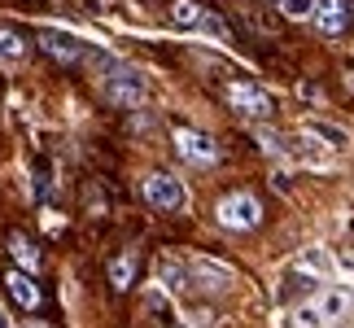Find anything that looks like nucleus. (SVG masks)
<instances>
[{
	"label": "nucleus",
	"mask_w": 354,
	"mask_h": 328,
	"mask_svg": "<svg viewBox=\"0 0 354 328\" xmlns=\"http://www.w3.org/2000/svg\"><path fill=\"white\" fill-rule=\"evenodd\" d=\"M105 97H110L118 109H140L149 101V84L140 71H131V66H110L105 71Z\"/></svg>",
	"instance_id": "f257e3e1"
},
{
	"label": "nucleus",
	"mask_w": 354,
	"mask_h": 328,
	"mask_svg": "<svg viewBox=\"0 0 354 328\" xmlns=\"http://www.w3.org/2000/svg\"><path fill=\"white\" fill-rule=\"evenodd\" d=\"M140 193H145L149 206L162 210V215H175V210H184V206H188V188H184L180 175H171V171H153V175H145V180H140Z\"/></svg>",
	"instance_id": "f03ea898"
},
{
	"label": "nucleus",
	"mask_w": 354,
	"mask_h": 328,
	"mask_svg": "<svg viewBox=\"0 0 354 328\" xmlns=\"http://www.w3.org/2000/svg\"><path fill=\"white\" fill-rule=\"evenodd\" d=\"M188 289H206V293H227L236 284V271L227 263H214V258H188Z\"/></svg>",
	"instance_id": "7ed1b4c3"
},
{
	"label": "nucleus",
	"mask_w": 354,
	"mask_h": 328,
	"mask_svg": "<svg viewBox=\"0 0 354 328\" xmlns=\"http://www.w3.org/2000/svg\"><path fill=\"white\" fill-rule=\"evenodd\" d=\"M258 219H263V206H258L254 193H232L219 201V224L227 232H250V228H258Z\"/></svg>",
	"instance_id": "20e7f679"
},
{
	"label": "nucleus",
	"mask_w": 354,
	"mask_h": 328,
	"mask_svg": "<svg viewBox=\"0 0 354 328\" xmlns=\"http://www.w3.org/2000/svg\"><path fill=\"white\" fill-rule=\"evenodd\" d=\"M227 101L250 118H271L276 114V97H271L267 88H258V84H227Z\"/></svg>",
	"instance_id": "39448f33"
},
{
	"label": "nucleus",
	"mask_w": 354,
	"mask_h": 328,
	"mask_svg": "<svg viewBox=\"0 0 354 328\" xmlns=\"http://www.w3.org/2000/svg\"><path fill=\"white\" fill-rule=\"evenodd\" d=\"M175 145H180V154L188 162H197V167H214V162H219V145H214V136H206V131L180 127L175 131Z\"/></svg>",
	"instance_id": "423d86ee"
},
{
	"label": "nucleus",
	"mask_w": 354,
	"mask_h": 328,
	"mask_svg": "<svg viewBox=\"0 0 354 328\" xmlns=\"http://www.w3.org/2000/svg\"><path fill=\"white\" fill-rule=\"evenodd\" d=\"M39 48H44L53 62H62V66H79V62H88L84 39H75L71 31H44V35H39Z\"/></svg>",
	"instance_id": "0eeeda50"
},
{
	"label": "nucleus",
	"mask_w": 354,
	"mask_h": 328,
	"mask_svg": "<svg viewBox=\"0 0 354 328\" xmlns=\"http://www.w3.org/2000/svg\"><path fill=\"white\" fill-rule=\"evenodd\" d=\"M5 289H9V298H13V302H18L22 311H35L39 302H44V293H39V284L31 280V271H9V276H5Z\"/></svg>",
	"instance_id": "6e6552de"
},
{
	"label": "nucleus",
	"mask_w": 354,
	"mask_h": 328,
	"mask_svg": "<svg viewBox=\"0 0 354 328\" xmlns=\"http://www.w3.org/2000/svg\"><path fill=\"white\" fill-rule=\"evenodd\" d=\"M302 131L310 136V140H324L328 149H350V140H354L346 127H337V122H328V118H302Z\"/></svg>",
	"instance_id": "1a4fd4ad"
},
{
	"label": "nucleus",
	"mask_w": 354,
	"mask_h": 328,
	"mask_svg": "<svg viewBox=\"0 0 354 328\" xmlns=\"http://www.w3.org/2000/svg\"><path fill=\"white\" fill-rule=\"evenodd\" d=\"M310 22H319V31H324V35H342V31H346V22H350L346 0H319V5H315V18H310Z\"/></svg>",
	"instance_id": "9d476101"
},
{
	"label": "nucleus",
	"mask_w": 354,
	"mask_h": 328,
	"mask_svg": "<svg viewBox=\"0 0 354 328\" xmlns=\"http://www.w3.org/2000/svg\"><path fill=\"white\" fill-rule=\"evenodd\" d=\"M158 284H167L171 293H184L188 289V267L175 263V258H162L158 263Z\"/></svg>",
	"instance_id": "9b49d317"
},
{
	"label": "nucleus",
	"mask_w": 354,
	"mask_h": 328,
	"mask_svg": "<svg viewBox=\"0 0 354 328\" xmlns=\"http://www.w3.org/2000/svg\"><path fill=\"white\" fill-rule=\"evenodd\" d=\"M297 267H302L306 276H328V271H333V258H328V250L310 245V250H302V254H297Z\"/></svg>",
	"instance_id": "f8f14e48"
},
{
	"label": "nucleus",
	"mask_w": 354,
	"mask_h": 328,
	"mask_svg": "<svg viewBox=\"0 0 354 328\" xmlns=\"http://www.w3.org/2000/svg\"><path fill=\"white\" fill-rule=\"evenodd\" d=\"M9 254L18 258V267H22V271H35V267H39V250L22 237V232H13V237H9Z\"/></svg>",
	"instance_id": "ddd939ff"
},
{
	"label": "nucleus",
	"mask_w": 354,
	"mask_h": 328,
	"mask_svg": "<svg viewBox=\"0 0 354 328\" xmlns=\"http://www.w3.org/2000/svg\"><path fill=\"white\" fill-rule=\"evenodd\" d=\"M315 307H319V316H324V320H346V311H350V293H346V289H328Z\"/></svg>",
	"instance_id": "4468645a"
},
{
	"label": "nucleus",
	"mask_w": 354,
	"mask_h": 328,
	"mask_svg": "<svg viewBox=\"0 0 354 328\" xmlns=\"http://www.w3.org/2000/svg\"><path fill=\"white\" fill-rule=\"evenodd\" d=\"M131 280H136V258H114L110 263V284L114 289H131Z\"/></svg>",
	"instance_id": "2eb2a0df"
},
{
	"label": "nucleus",
	"mask_w": 354,
	"mask_h": 328,
	"mask_svg": "<svg viewBox=\"0 0 354 328\" xmlns=\"http://www.w3.org/2000/svg\"><path fill=\"white\" fill-rule=\"evenodd\" d=\"M315 5H319V0H280V13L289 22H310V18H315Z\"/></svg>",
	"instance_id": "dca6fc26"
},
{
	"label": "nucleus",
	"mask_w": 354,
	"mask_h": 328,
	"mask_svg": "<svg viewBox=\"0 0 354 328\" xmlns=\"http://www.w3.org/2000/svg\"><path fill=\"white\" fill-rule=\"evenodd\" d=\"M26 53V39L13 35V31H0V62H18Z\"/></svg>",
	"instance_id": "f3484780"
},
{
	"label": "nucleus",
	"mask_w": 354,
	"mask_h": 328,
	"mask_svg": "<svg viewBox=\"0 0 354 328\" xmlns=\"http://www.w3.org/2000/svg\"><path fill=\"white\" fill-rule=\"evenodd\" d=\"M293 320H297V328H328V320L319 316V307H315V302H302V307L293 311Z\"/></svg>",
	"instance_id": "a211bd4d"
},
{
	"label": "nucleus",
	"mask_w": 354,
	"mask_h": 328,
	"mask_svg": "<svg viewBox=\"0 0 354 328\" xmlns=\"http://www.w3.org/2000/svg\"><path fill=\"white\" fill-rule=\"evenodd\" d=\"M171 18L180 22V26H197L201 5H193V0H175V5H171Z\"/></svg>",
	"instance_id": "6ab92c4d"
},
{
	"label": "nucleus",
	"mask_w": 354,
	"mask_h": 328,
	"mask_svg": "<svg viewBox=\"0 0 354 328\" xmlns=\"http://www.w3.org/2000/svg\"><path fill=\"white\" fill-rule=\"evenodd\" d=\"M258 145H263L267 154H280V149H284V140H280L276 131H267V127H258Z\"/></svg>",
	"instance_id": "aec40b11"
},
{
	"label": "nucleus",
	"mask_w": 354,
	"mask_h": 328,
	"mask_svg": "<svg viewBox=\"0 0 354 328\" xmlns=\"http://www.w3.org/2000/svg\"><path fill=\"white\" fill-rule=\"evenodd\" d=\"M0 328H9V324H5V316H0Z\"/></svg>",
	"instance_id": "412c9836"
}]
</instances>
